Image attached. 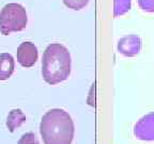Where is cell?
<instances>
[{"label":"cell","instance_id":"1","mask_svg":"<svg viewBox=\"0 0 154 144\" xmlns=\"http://www.w3.org/2000/svg\"><path fill=\"white\" fill-rule=\"evenodd\" d=\"M74 131L71 115L59 108L47 111L40 124V134L44 144H72Z\"/></svg>","mask_w":154,"mask_h":144},{"label":"cell","instance_id":"2","mask_svg":"<svg viewBox=\"0 0 154 144\" xmlns=\"http://www.w3.org/2000/svg\"><path fill=\"white\" fill-rule=\"evenodd\" d=\"M72 59L70 51L60 43H51L46 47L42 59V75L48 84L64 81L71 74Z\"/></svg>","mask_w":154,"mask_h":144},{"label":"cell","instance_id":"3","mask_svg":"<svg viewBox=\"0 0 154 144\" xmlns=\"http://www.w3.org/2000/svg\"><path fill=\"white\" fill-rule=\"evenodd\" d=\"M27 24L26 9L19 3H8L0 11V32L3 35L23 31Z\"/></svg>","mask_w":154,"mask_h":144},{"label":"cell","instance_id":"4","mask_svg":"<svg viewBox=\"0 0 154 144\" xmlns=\"http://www.w3.org/2000/svg\"><path fill=\"white\" fill-rule=\"evenodd\" d=\"M134 136L141 141H154V112L137 121L134 126Z\"/></svg>","mask_w":154,"mask_h":144},{"label":"cell","instance_id":"5","mask_svg":"<svg viewBox=\"0 0 154 144\" xmlns=\"http://www.w3.org/2000/svg\"><path fill=\"white\" fill-rule=\"evenodd\" d=\"M17 61L23 67H32L38 61V47L31 42H24L18 46L16 51Z\"/></svg>","mask_w":154,"mask_h":144},{"label":"cell","instance_id":"6","mask_svg":"<svg viewBox=\"0 0 154 144\" xmlns=\"http://www.w3.org/2000/svg\"><path fill=\"white\" fill-rule=\"evenodd\" d=\"M142 48L141 38L136 34H131L120 38L118 42V51L124 57H135L140 53Z\"/></svg>","mask_w":154,"mask_h":144},{"label":"cell","instance_id":"7","mask_svg":"<svg viewBox=\"0 0 154 144\" xmlns=\"http://www.w3.org/2000/svg\"><path fill=\"white\" fill-rule=\"evenodd\" d=\"M14 73V58L10 53H0V80H7Z\"/></svg>","mask_w":154,"mask_h":144},{"label":"cell","instance_id":"8","mask_svg":"<svg viewBox=\"0 0 154 144\" xmlns=\"http://www.w3.org/2000/svg\"><path fill=\"white\" fill-rule=\"evenodd\" d=\"M26 122V115L20 109H13L10 111L7 118V127L10 132H14L16 128H19Z\"/></svg>","mask_w":154,"mask_h":144},{"label":"cell","instance_id":"9","mask_svg":"<svg viewBox=\"0 0 154 144\" xmlns=\"http://www.w3.org/2000/svg\"><path fill=\"white\" fill-rule=\"evenodd\" d=\"M132 7V0H113V16H122Z\"/></svg>","mask_w":154,"mask_h":144},{"label":"cell","instance_id":"10","mask_svg":"<svg viewBox=\"0 0 154 144\" xmlns=\"http://www.w3.org/2000/svg\"><path fill=\"white\" fill-rule=\"evenodd\" d=\"M90 0H63L64 4L66 5L69 9L75 10V11H79V10L84 9Z\"/></svg>","mask_w":154,"mask_h":144},{"label":"cell","instance_id":"11","mask_svg":"<svg viewBox=\"0 0 154 144\" xmlns=\"http://www.w3.org/2000/svg\"><path fill=\"white\" fill-rule=\"evenodd\" d=\"M17 144H40L38 139L33 132H27L19 139Z\"/></svg>","mask_w":154,"mask_h":144},{"label":"cell","instance_id":"12","mask_svg":"<svg viewBox=\"0 0 154 144\" xmlns=\"http://www.w3.org/2000/svg\"><path fill=\"white\" fill-rule=\"evenodd\" d=\"M137 3L142 11L154 13V0H137Z\"/></svg>","mask_w":154,"mask_h":144}]
</instances>
